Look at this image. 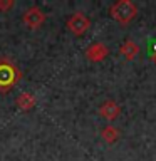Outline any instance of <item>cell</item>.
Returning <instances> with one entry per match:
<instances>
[{
    "label": "cell",
    "mask_w": 156,
    "mask_h": 161,
    "mask_svg": "<svg viewBox=\"0 0 156 161\" xmlns=\"http://www.w3.org/2000/svg\"><path fill=\"white\" fill-rule=\"evenodd\" d=\"M22 79V72L8 57L0 59V92H8L19 80Z\"/></svg>",
    "instance_id": "1"
},
{
    "label": "cell",
    "mask_w": 156,
    "mask_h": 161,
    "mask_svg": "<svg viewBox=\"0 0 156 161\" xmlns=\"http://www.w3.org/2000/svg\"><path fill=\"white\" fill-rule=\"evenodd\" d=\"M101 138H103L108 144H113V143H116L118 141V138H119V129L118 128H114V126H106V128H103L101 129Z\"/></svg>",
    "instance_id": "9"
},
{
    "label": "cell",
    "mask_w": 156,
    "mask_h": 161,
    "mask_svg": "<svg viewBox=\"0 0 156 161\" xmlns=\"http://www.w3.org/2000/svg\"><path fill=\"white\" fill-rule=\"evenodd\" d=\"M65 27H67V30L72 35H75V37H82L91 27V19L87 15H84L82 12H75L67 19Z\"/></svg>",
    "instance_id": "3"
},
{
    "label": "cell",
    "mask_w": 156,
    "mask_h": 161,
    "mask_svg": "<svg viewBox=\"0 0 156 161\" xmlns=\"http://www.w3.org/2000/svg\"><path fill=\"white\" fill-rule=\"evenodd\" d=\"M84 54H86V57H87V60H91V62H103V60L109 55V49H108V45L103 44V42H94L86 49Z\"/></svg>",
    "instance_id": "5"
},
{
    "label": "cell",
    "mask_w": 156,
    "mask_h": 161,
    "mask_svg": "<svg viewBox=\"0 0 156 161\" xmlns=\"http://www.w3.org/2000/svg\"><path fill=\"white\" fill-rule=\"evenodd\" d=\"M45 19H47V15L44 14L42 8H39L37 5H34V7L27 8L22 15V22L25 27L32 29V30H37L39 27H42V24L45 22Z\"/></svg>",
    "instance_id": "4"
},
{
    "label": "cell",
    "mask_w": 156,
    "mask_h": 161,
    "mask_svg": "<svg viewBox=\"0 0 156 161\" xmlns=\"http://www.w3.org/2000/svg\"><path fill=\"white\" fill-rule=\"evenodd\" d=\"M99 114L103 116L104 119H108V121H114L121 114V108H119V104L116 103V101L106 99L104 103L99 106Z\"/></svg>",
    "instance_id": "6"
},
{
    "label": "cell",
    "mask_w": 156,
    "mask_h": 161,
    "mask_svg": "<svg viewBox=\"0 0 156 161\" xmlns=\"http://www.w3.org/2000/svg\"><path fill=\"white\" fill-rule=\"evenodd\" d=\"M149 57H151V60L156 64V42L153 44V49H151V54H149Z\"/></svg>",
    "instance_id": "11"
},
{
    "label": "cell",
    "mask_w": 156,
    "mask_h": 161,
    "mask_svg": "<svg viewBox=\"0 0 156 161\" xmlns=\"http://www.w3.org/2000/svg\"><path fill=\"white\" fill-rule=\"evenodd\" d=\"M14 5H15L14 0H0V12L2 14L8 12V10L14 8Z\"/></svg>",
    "instance_id": "10"
},
{
    "label": "cell",
    "mask_w": 156,
    "mask_h": 161,
    "mask_svg": "<svg viewBox=\"0 0 156 161\" xmlns=\"http://www.w3.org/2000/svg\"><path fill=\"white\" fill-rule=\"evenodd\" d=\"M119 54L123 55L126 60H134L139 54V45L131 39H126L119 47Z\"/></svg>",
    "instance_id": "7"
},
{
    "label": "cell",
    "mask_w": 156,
    "mask_h": 161,
    "mask_svg": "<svg viewBox=\"0 0 156 161\" xmlns=\"http://www.w3.org/2000/svg\"><path fill=\"white\" fill-rule=\"evenodd\" d=\"M109 14L118 24L121 25H128L129 22H133L138 15V7L134 2L131 0H118L109 7Z\"/></svg>",
    "instance_id": "2"
},
{
    "label": "cell",
    "mask_w": 156,
    "mask_h": 161,
    "mask_svg": "<svg viewBox=\"0 0 156 161\" xmlns=\"http://www.w3.org/2000/svg\"><path fill=\"white\" fill-rule=\"evenodd\" d=\"M15 104H17V108L20 111H30L35 108V104H37V97L32 94V92H22L19 94V97L15 99Z\"/></svg>",
    "instance_id": "8"
}]
</instances>
